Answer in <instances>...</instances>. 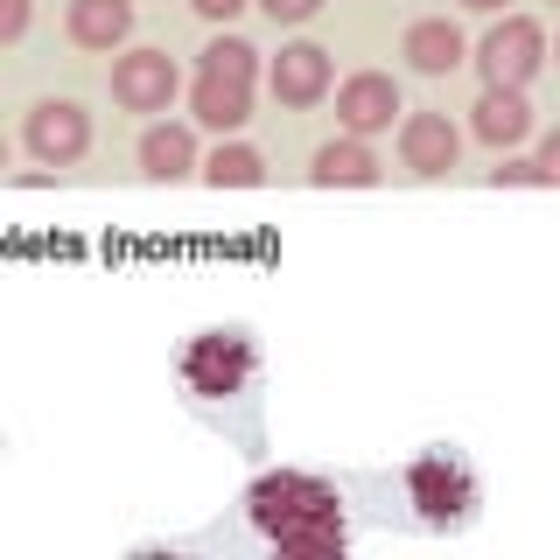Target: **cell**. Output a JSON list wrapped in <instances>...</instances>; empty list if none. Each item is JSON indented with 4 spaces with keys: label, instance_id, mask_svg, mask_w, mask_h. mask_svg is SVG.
<instances>
[{
    "label": "cell",
    "instance_id": "cell-21",
    "mask_svg": "<svg viewBox=\"0 0 560 560\" xmlns=\"http://www.w3.org/2000/svg\"><path fill=\"white\" fill-rule=\"evenodd\" d=\"M539 168H547V183L560 189V127H553L547 140H539Z\"/></svg>",
    "mask_w": 560,
    "mask_h": 560
},
{
    "label": "cell",
    "instance_id": "cell-8",
    "mask_svg": "<svg viewBox=\"0 0 560 560\" xmlns=\"http://www.w3.org/2000/svg\"><path fill=\"white\" fill-rule=\"evenodd\" d=\"M463 154V133L448 127V113H407L399 119V162L413 175H448Z\"/></svg>",
    "mask_w": 560,
    "mask_h": 560
},
{
    "label": "cell",
    "instance_id": "cell-7",
    "mask_svg": "<svg viewBox=\"0 0 560 560\" xmlns=\"http://www.w3.org/2000/svg\"><path fill=\"white\" fill-rule=\"evenodd\" d=\"M399 113H407V105H399V84L385 78V70H358V78L337 84V119H343V133H358V140L385 133Z\"/></svg>",
    "mask_w": 560,
    "mask_h": 560
},
{
    "label": "cell",
    "instance_id": "cell-6",
    "mask_svg": "<svg viewBox=\"0 0 560 560\" xmlns=\"http://www.w3.org/2000/svg\"><path fill=\"white\" fill-rule=\"evenodd\" d=\"M175 92H183V78H175L168 49H127L113 63V105H127V113H168Z\"/></svg>",
    "mask_w": 560,
    "mask_h": 560
},
{
    "label": "cell",
    "instance_id": "cell-17",
    "mask_svg": "<svg viewBox=\"0 0 560 560\" xmlns=\"http://www.w3.org/2000/svg\"><path fill=\"white\" fill-rule=\"evenodd\" d=\"M203 70H218V78H253V70H259V49L245 43V35H218V43L203 49Z\"/></svg>",
    "mask_w": 560,
    "mask_h": 560
},
{
    "label": "cell",
    "instance_id": "cell-3",
    "mask_svg": "<svg viewBox=\"0 0 560 560\" xmlns=\"http://www.w3.org/2000/svg\"><path fill=\"white\" fill-rule=\"evenodd\" d=\"M175 378H183V393L197 399V407H232V399H253L259 385V343L245 323H210L197 337L183 343V358H175Z\"/></svg>",
    "mask_w": 560,
    "mask_h": 560
},
{
    "label": "cell",
    "instance_id": "cell-16",
    "mask_svg": "<svg viewBox=\"0 0 560 560\" xmlns=\"http://www.w3.org/2000/svg\"><path fill=\"white\" fill-rule=\"evenodd\" d=\"M203 183L210 189H259L267 183V154L245 148V140H224V148L203 162Z\"/></svg>",
    "mask_w": 560,
    "mask_h": 560
},
{
    "label": "cell",
    "instance_id": "cell-10",
    "mask_svg": "<svg viewBox=\"0 0 560 560\" xmlns=\"http://www.w3.org/2000/svg\"><path fill=\"white\" fill-rule=\"evenodd\" d=\"M189 113H197L203 127H218V133H238L245 119H253V78L197 70V84H189Z\"/></svg>",
    "mask_w": 560,
    "mask_h": 560
},
{
    "label": "cell",
    "instance_id": "cell-20",
    "mask_svg": "<svg viewBox=\"0 0 560 560\" xmlns=\"http://www.w3.org/2000/svg\"><path fill=\"white\" fill-rule=\"evenodd\" d=\"M259 8H267L273 22H280V28H294V22H308V14L323 8V0H259Z\"/></svg>",
    "mask_w": 560,
    "mask_h": 560
},
{
    "label": "cell",
    "instance_id": "cell-14",
    "mask_svg": "<svg viewBox=\"0 0 560 560\" xmlns=\"http://www.w3.org/2000/svg\"><path fill=\"white\" fill-rule=\"evenodd\" d=\"M133 35V0H70V43L78 49H119Z\"/></svg>",
    "mask_w": 560,
    "mask_h": 560
},
{
    "label": "cell",
    "instance_id": "cell-18",
    "mask_svg": "<svg viewBox=\"0 0 560 560\" xmlns=\"http://www.w3.org/2000/svg\"><path fill=\"white\" fill-rule=\"evenodd\" d=\"M490 183H498V189H504V183H518V189H553V183H547V168H539V162H512V154H504V162L490 168Z\"/></svg>",
    "mask_w": 560,
    "mask_h": 560
},
{
    "label": "cell",
    "instance_id": "cell-23",
    "mask_svg": "<svg viewBox=\"0 0 560 560\" xmlns=\"http://www.w3.org/2000/svg\"><path fill=\"white\" fill-rule=\"evenodd\" d=\"M463 8H477V14H498V8H504V0H463Z\"/></svg>",
    "mask_w": 560,
    "mask_h": 560
},
{
    "label": "cell",
    "instance_id": "cell-11",
    "mask_svg": "<svg viewBox=\"0 0 560 560\" xmlns=\"http://www.w3.org/2000/svg\"><path fill=\"white\" fill-rule=\"evenodd\" d=\"M329 92V49L323 43H288L273 57V98L280 105H315Z\"/></svg>",
    "mask_w": 560,
    "mask_h": 560
},
{
    "label": "cell",
    "instance_id": "cell-12",
    "mask_svg": "<svg viewBox=\"0 0 560 560\" xmlns=\"http://www.w3.org/2000/svg\"><path fill=\"white\" fill-rule=\"evenodd\" d=\"M469 113H477L483 148H518V140L533 133V105H525V92H512V84H483V98L469 105Z\"/></svg>",
    "mask_w": 560,
    "mask_h": 560
},
{
    "label": "cell",
    "instance_id": "cell-22",
    "mask_svg": "<svg viewBox=\"0 0 560 560\" xmlns=\"http://www.w3.org/2000/svg\"><path fill=\"white\" fill-rule=\"evenodd\" d=\"M189 8H197L203 22H232V14L245 8V0H189Z\"/></svg>",
    "mask_w": 560,
    "mask_h": 560
},
{
    "label": "cell",
    "instance_id": "cell-15",
    "mask_svg": "<svg viewBox=\"0 0 560 560\" xmlns=\"http://www.w3.org/2000/svg\"><path fill=\"white\" fill-rule=\"evenodd\" d=\"M189 168H197V133L189 127H148L140 133V175L148 183H175Z\"/></svg>",
    "mask_w": 560,
    "mask_h": 560
},
{
    "label": "cell",
    "instance_id": "cell-1",
    "mask_svg": "<svg viewBox=\"0 0 560 560\" xmlns=\"http://www.w3.org/2000/svg\"><path fill=\"white\" fill-rule=\"evenodd\" d=\"M364 483L323 477V469H259L245 483V533L280 560H343L358 533V498Z\"/></svg>",
    "mask_w": 560,
    "mask_h": 560
},
{
    "label": "cell",
    "instance_id": "cell-19",
    "mask_svg": "<svg viewBox=\"0 0 560 560\" xmlns=\"http://www.w3.org/2000/svg\"><path fill=\"white\" fill-rule=\"evenodd\" d=\"M28 14H35L28 0H0V43H8V49H14V43L28 35Z\"/></svg>",
    "mask_w": 560,
    "mask_h": 560
},
{
    "label": "cell",
    "instance_id": "cell-4",
    "mask_svg": "<svg viewBox=\"0 0 560 560\" xmlns=\"http://www.w3.org/2000/svg\"><path fill=\"white\" fill-rule=\"evenodd\" d=\"M539 63H547V28H539L533 14H504V22L477 43L483 84H512V92H525Z\"/></svg>",
    "mask_w": 560,
    "mask_h": 560
},
{
    "label": "cell",
    "instance_id": "cell-9",
    "mask_svg": "<svg viewBox=\"0 0 560 560\" xmlns=\"http://www.w3.org/2000/svg\"><path fill=\"white\" fill-rule=\"evenodd\" d=\"M399 57H407L420 78H442V70H455L469 57V43L448 14H420V22H407V35H399Z\"/></svg>",
    "mask_w": 560,
    "mask_h": 560
},
{
    "label": "cell",
    "instance_id": "cell-13",
    "mask_svg": "<svg viewBox=\"0 0 560 560\" xmlns=\"http://www.w3.org/2000/svg\"><path fill=\"white\" fill-rule=\"evenodd\" d=\"M308 175L323 189H372L378 183V162H372V148H364L358 133H343V140H323V148H315Z\"/></svg>",
    "mask_w": 560,
    "mask_h": 560
},
{
    "label": "cell",
    "instance_id": "cell-2",
    "mask_svg": "<svg viewBox=\"0 0 560 560\" xmlns=\"http://www.w3.org/2000/svg\"><path fill=\"white\" fill-rule=\"evenodd\" d=\"M399 498L413 504V525H428V533H463L483 504V483H477V469H469V455L455 442H428L399 469Z\"/></svg>",
    "mask_w": 560,
    "mask_h": 560
},
{
    "label": "cell",
    "instance_id": "cell-5",
    "mask_svg": "<svg viewBox=\"0 0 560 560\" xmlns=\"http://www.w3.org/2000/svg\"><path fill=\"white\" fill-rule=\"evenodd\" d=\"M22 140H28L35 162L70 168V162H84V148H92V113H84L78 98H43V105H28Z\"/></svg>",
    "mask_w": 560,
    "mask_h": 560
}]
</instances>
